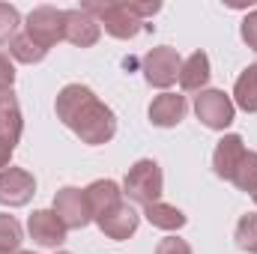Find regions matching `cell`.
Segmentation results:
<instances>
[{
    "mask_svg": "<svg viewBox=\"0 0 257 254\" xmlns=\"http://www.w3.org/2000/svg\"><path fill=\"white\" fill-rule=\"evenodd\" d=\"M99 36H102V27L87 9H66V42L78 48H93Z\"/></svg>",
    "mask_w": 257,
    "mask_h": 254,
    "instance_id": "obj_10",
    "label": "cell"
},
{
    "mask_svg": "<svg viewBox=\"0 0 257 254\" xmlns=\"http://www.w3.org/2000/svg\"><path fill=\"white\" fill-rule=\"evenodd\" d=\"M81 9H87L99 21V27H105L114 39H135L141 30H150L141 18L128 12L126 3H84Z\"/></svg>",
    "mask_w": 257,
    "mask_h": 254,
    "instance_id": "obj_3",
    "label": "cell"
},
{
    "mask_svg": "<svg viewBox=\"0 0 257 254\" xmlns=\"http://www.w3.org/2000/svg\"><path fill=\"white\" fill-rule=\"evenodd\" d=\"M156 254H192V245L180 236H168L156 245Z\"/></svg>",
    "mask_w": 257,
    "mask_h": 254,
    "instance_id": "obj_25",
    "label": "cell"
},
{
    "mask_svg": "<svg viewBox=\"0 0 257 254\" xmlns=\"http://www.w3.org/2000/svg\"><path fill=\"white\" fill-rule=\"evenodd\" d=\"M189 105H186V96L180 93H162L150 102V123L159 129H174L183 123Z\"/></svg>",
    "mask_w": 257,
    "mask_h": 254,
    "instance_id": "obj_12",
    "label": "cell"
},
{
    "mask_svg": "<svg viewBox=\"0 0 257 254\" xmlns=\"http://www.w3.org/2000/svg\"><path fill=\"white\" fill-rule=\"evenodd\" d=\"M9 54H12L18 63L33 66V63H42V60H45L48 48H42V45H39V42H33L27 33H21V36H15V39L9 42Z\"/></svg>",
    "mask_w": 257,
    "mask_h": 254,
    "instance_id": "obj_19",
    "label": "cell"
},
{
    "mask_svg": "<svg viewBox=\"0 0 257 254\" xmlns=\"http://www.w3.org/2000/svg\"><path fill=\"white\" fill-rule=\"evenodd\" d=\"M209 57L203 54V51H194V54H189L186 60H183V66H180V87L183 90H203L206 87V81H209Z\"/></svg>",
    "mask_w": 257,
    "mask_h": 254,
    "instance_id": "obj_15",
    "label": "cell"
},
{
    "mask_svg": "<svg viewBox=\"0 0 257 254\" xmlns=\"http://www.w3.org/2000/svg\"><path fill=\"white\" fill-rule=\"evenodd\" d=\"M144 215H147V221L153 224V227H159V230H180V227H186V212L183 209H177V206H171V203H150V206H144Z\"/></svg>",
    "mask_w": 257,
    "mask_h": 254,
    "instance_id": "obj_17",
    "label": "cell"
},
{
    "mask_svg": "<svg viewBox=\"0 0 257 254\" xmlns=\"http://www.w3.org/2000/svg\"><path fill=\"white\" fill-rule=\"evenodd\" d=\"M24 233H21V224L15 215H6L0 212V254H9V251H18Z\"/></svg>",
    "mask_w": 257,
    "mask_h": 254,
    "instance_id": "obj_21",
    "label": "cell"
},
{
    "mask_svg": "<svg viewBox=\"0 0 257 254\" xmlns=\"http://www.w3.org/2000/svg\"><path fill=\"white\" fill-rule=\"evenodd\" d=\"M15 254H33V251H15Z\"/></svg>",
    "mask_w": 257,
    "mask_h": 254,
    "instance_id": "obj_28",
    "label": "cell"
},
{
    "mask_svg": "<svg viewBox=\"0 0 257 254\" xmlns=\"http://www.w3.org/2000/svg\"><path fill=\"white\" fill-rule=\"evenodd\" d=\"M36 194V180L24 168H6L0 171V203L3 206H24Z\"/></svg>",
    "mask_w": 257,
    "mask_h": 254,
    "instance_id": "obj_8",
    "label": "cell"
},
{
    "mask_svg": "<svg viewBox=\"0 0 257 254\" xmlns=\"http://www.w3.org/2000/svg\"><path fill=\"white\" fill-rule=\"evenodd\" d=\"M54 212L66 224V230H81L93 221L87 194H84V189H75V186H66L54 194Z\"/></svg>",
    "mask_w": 257,
    "mask_h": 254,
    "instance_id": "obj_7",
    "label": "cell"
},
{
    "mask_svg": "<svg viewBox=\"0 0 257 254\" xmlns=\"http://www.w3.org/2000/svg\"><path fill=\"white\" fill-rule=\"evenodd\" d=\"M162 191H165V177H162L159 162L141 159L128 168L126 180H123V194L128 200H135L141 206H150V203H159Z\"/></svg>",
    "mask_w": 257,
    "mask_h": 254,
    "instance_id": "obj_2",
    "label": "cell"
},
{
    "mask_svg": "<svg viewBox=\"0 0 257 254\" xmlns=\"http://www.w3.org/2000/svg\"><path fill=\"white\" fill-rule=\"evenodd\" d=\"M21 129H24V120H21V108H18L15 93L12 90L0 93V138H6L9 144H18Z\"/></svg>",
    "mask_w": 257,
    "mask_h": 254,
    "instance_id": "obj_16",
    "label": "cell"
},
{
    "mask_svg": "<svg viewBox=\"0 0 257 254\" xmlns=\"http://www.w3.org/2000/svg\"><path fill=\"white\" fill-rule=\"evenodd\" d=\"M251 197H254V203H257V191H254V194H251Z\"/></svg>",
    "mask_w": 257,
    "mask_h": 254,
    "instance_id": "obj_29",
    "label": "cell"
},
{
    "mask_svg": "<svg viewBox=\"0 0 257 254\" xmlns=\"http://www.w3.org/2000/svg\"><path fill=\"white\" fill-rule=\"evenodd\" d=\"M245 153H248V150H245V144H242L239 135H224V138L215 144V153H212V171H215V177H221V180L230 183Z\"/></svg>",
    "mask_w": 257,
    "mask_h": 254,
    "instance_id": "obj_11",
    "label": "cell"
},
{
    "mask_svg": "<svg viewBox=\"0 0 257 254\" xmlns=\"http://www.w3.org/2000/svg\"><path fill=\"white\" fill-rule=\"evenodd\" d=\"M233 102L242 111L257 114V63L242 69V75L236 78V84H233Z\"/></svg>",
    "mask_w": 257,
    "mask_h": 254,
    "instance_id": "obj_18",
    "label": "cell"
},
{
    "mask_svg": "<svg viewBox=\"0 0 257 254\" xmlns=\"http://www.w3.org/2000/svg\"><path fill=\"white\" fill-rule=\"evenodd\" d=\"M54 111H57V120L66 129H72L90 147L108 144L117 135V117H114V111L90 87H84V84H66L63 90L57 93Z\"/></svg>",
    "mask_w": 257,
    "mask_h": 254,
    "instance_id": "obj_1",
    "label": "cell"
},
{
    "mask_svg": "<svg viewBox=\"0 0 257 254\" xmlns=\"http://www.w3.org/2000/svg\"><path fill=\"white\" fill-rule=\"evenodd\" d=\"M12 84H15V66H12V60L0 51V93H9Z\"/></svg>",
    "mask_w": 257,
    "mask_h": 254,
    "instance_id": "obj_26",
    "label": "cell"
},
{
    "mask_svg": "<svg viewBox=\"0 0 257 254\" xmlns=\"http://www.w3.org/2000/svg\"><path fill=\"white\" fill-rule=\"evenodd\" d=\"M230 183L239 191H245V194H254L257 191V153L248 150L242 156V162H239V168H236V174H233Z\"/></svg>",
    "mask_w": 257,
    "mask_h": 254,
    "instance_id": "obj_20",
    "label": "cell"
},
{
    "mask_svg": "<svg viewBox=\"0 0 257 254\" xmlns=\"http://www.w3.org/2000/svg\"><path fill=\"white\" fill-rule=\"evenodd\" d=\"M18 24H21L18 9H15V6H9V3H0V45H6V42H12V39H15Z\"/></svg>",
    "mask_w": 257,
    "mask_h": 254,
    "instance_id": "obj_23",
    "label": "cell"
},
{
    "mask_svg": "<svg viewBox=\"0 0 257 254\" xmlns=\"http://www.w3.org/2000/svg\"><path fill=\"white\" fill-rule=\"evenodd\" d=\"M233 99L224 90H200V96L194 99V114L197 120L212 132H224L233 123Z\"/></svg>",
    "mask_w": 257,
    "mask_h": 254,
    "instance_id": "obj_5",
    "label": "cell"
},
{
    "mask_svg": "<svg viewBox=\"0 0 257 254\" xmlns=\"http://www.w3.org/2000/svg\"><path fill=\"white\" fill-rule=\"evenodd\" d=\"M84 194H87L93 221L105 218L108 212H114V209L123 203V191H120V186H117L114 180H96V183H90V186L84 189Z\"/></svg>",
    "mask_w": 257,
    "mask_h": 254,
    "instance_id": "obj_13",
    "label": "cell"
},
{
    "mask_svg": "<svg viewBox=\"0 0 257 254\" xmlns=\"http://www.w3.org/2000/svg\"><path fill=\"white\" fill-rule=\"evenodd\" d=\"M27 230L33 242H39L42 248H57L66 242V224L57 218L54 209H36L27 221Z\"/></svg>",
    "mask_w": 257,
    "mask_h": 254,
    "instance_id": "obj_9",
    "label": "cell"
},
{
    "mask_svg": "<svg viewBox=\"0 0 257 254\" xmlns=\"http://www.w3.org/2000/svg\"><path fill=\"white\" fill-rule=\"evenodd\" d=\"M233 239H236V245H239L242 251L257 254V212H245V215L239 218Z\"/></svg>",
    "mask_w": 257,
    "mask_h": 254,
    "instance_id": "obj_22",
    "label": "cell"
},
{
    "mask_svg": "<svg viewBox=\"0 0 257 254\" xmlns=\"http://www.w3.org/2000/svg\"><path fill=\"white\" fill-rule=\"evenodd\" d=\"M12 153H15V144H9L6 138H0V171H6V165H9V159H12Z\"/></svg>",
    "mask_w": 257,
    "mask_h": 254,
    "instance_id": "obj_27",
    "label": "cell"
},
{
    "mask_svg": "<svg viewBox=\"0 0 257 254\" xmlns=\"http://www.w3.org/2000/svg\"><path fill=\"white\" fill-rule=\"evenodd\" d=\"M99 224V230L108 236V239H117V242H123V239H128L135 230H138V224H141V215L128 206L126 200L114 209V212H108L105 218H99L96 221Z\"/></svg>",
    "mask_w": 257,
    "mask_h": 254,
    "instance_id": "obj_14",
    "label": "cell"
},
{
    "mask_svg": "<svg viewBox=\"0 0 257 254\" xmlns=\"http://www.w3.org/2000/svg\"><path fill=\"white\" fill-rule=\"evenodd\" d=\"M24 33L39 42L42 48H54L60 39H66V9L57 6H36L30 15H27V24H24Z\"/></svg>",
    "mask_w": 257,
    "mask_h": 254,
    "instance_id": "obj_4",
    "label": "cell"
},
{
    "mask_svg": "<svg viewBox=\"0 0 257 254\" xmlns=\"http://www.w3.org/2000/svg\"><path fill=\"white\" fill-rule=\"evenodd\" d=\"M239 33H242V42H245L251 51H257V9H254V12H248V15L242 18Z\"/></svg>",
    "mask_w": 257,
    "mask_h": 254,
    "instance_id": "obj_24",
    "label": "cell"
},
{
    "mask_svg": "<svg viewBox=\"0 0 257 254\" xmlns=\"http://www.w3.org/2000/svg\"><path fill=\"white\" fill-rule=\"evenodd\" d=\"M180 51L171 48V45H159V48H150L144 54V78L150 87H171L177 78H180Z\"/></svg>",
    "mask_w": 257,
    "mask_h": 254,
    "instance_id": "obj_6",
    "label": "cell"
},
{
    "mask_svg": "<svg viewBox=\"0 0 257 254\" xmlns=\"http://www.w3.org/2000/svg\"><path fill=\"white\" fill-rule=\"evenodd\" d=\"M57 254H69V251H57Z\"/></svg>",
    "mask_w": 257,
    "mask_h": 254,
    "instance_id": "obj_30",
    "label": "cell"
}]
</instances>
